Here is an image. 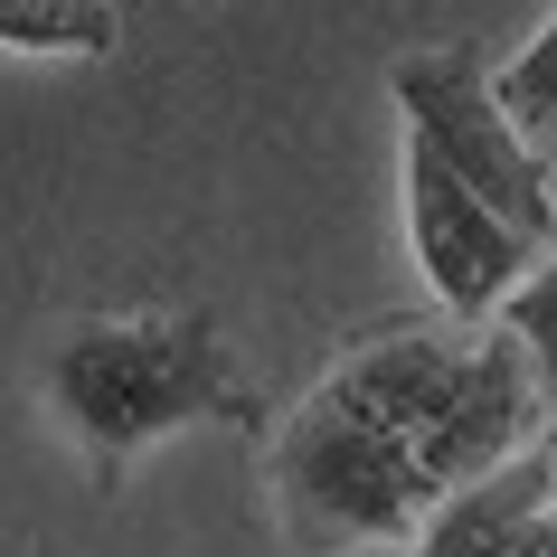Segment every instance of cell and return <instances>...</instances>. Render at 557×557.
I'll return each instance as SVG.
<instances>
[{"label":"cell","mask_w":557,"mask_h":557,"mask_svg":"<svg viewBox=\"0 0 557 557\" xmlns=\"http://www.w3.org/2000/svg\"><path fill=\"white\" fill-rule=\"evenodd\" d=\"M520 557H557V510H548V520H539V529L520 539Z\"/></svg>","instance_id":"cell-10"},{"label":"cell","mask_w":557,"mask_h":557,"mask_svg":"<svg viewBox=\"0 0 557 557\" xmlns=\"http://www.w3.org/2000/svg\"><path fill=\"white\" fill-rule=\"evenodd\" d=\"M557 510V472H548V454L529 444L520 463H500V472H482L472 492H454L425 520V539H416V557H520V539L539 520Z\"/></svg>","instance_id":"cell-6"},{"label":"cell","mask_w":557,"mask_h":557,"mask_svg":"<svg viewBox=\"0 0 557 557\" xmlns=\"http://www.w3.org/2000/svg\"><path fill=\"white\" fill-rule=\"evenodd\" d=\"M539 454H548V472H557V407H548V425H539Z\"/></svg>","instance_id":"cell-11"},{"label":"cell","mask_w":557,"mask_h":557,"mask_svg":"<svg viewBox=\"0 0 557 557\" xmlns=\"http://www.w3.org/2000/svg\"><path fill=\"white\" fill-rule=\"evenodd\" d=\"M274 510L302 557H341L379 539H425L444 492L407 435H387L379 416H359L322 379V397H302L274 435Z\"/></svg>","instance_id":"cell-2"},{"label":"cell","mask_w":557,"mask_h":557,"mask_svg":"<svg viewBox=\"0 0 557 557\" xmlns=\"http://www.w3.org/2000/svg\"><path fill=\"white\" fill-rule=\"evenodd\" d=\"M48 407L76 444H86L95 482H123V463L143 444L180 435V425H256V387L218 341V312H123V322H86L48 350Z\"/></svg>","instance_id":"cell-1"},{"label":"cell","mask_w":557,"mask_h":557,"mask_svg":"<svg viewBox=\"0 0 557 557\" xmlns=\"http://www.w3.org/2000/svg\"><path fill=\"white\" fill-rule=\"evenodd\" d=\"M492 95H500V114L520 123L529 143H539V133H557V10H548V29H539L520 58L492 76Z\"/></svg>","instance_id":"cell-8"},{"label":"cell","mask_w":557,"mask_h":557,"mask_svg":"<svg viewBox=\"0 0 557 557\" xmlns=\"http://www.w3.org/2000/svg\"><path fill=\"white\" fill-rule=\"evenodd\" d=\"M500 331H520V350L539 359V387L557 397V256H548V264H539V274L520 284V302L500 312Z\"/></svg>","instance_id":"cell-9"},{"label":"cell","mask_w":557,"mask_h":557,"mask_svg":"<svg viewBox=\"0 0 557 557\" xmlns=\"http://www.w3.org/2000/svg\"><path fill=\"white\" fill-rule=\"evenodd\" d=\"M472 379H482V331H387V341H359L341 369H331V387L350 397L359 416H379L387 435H407L416 454H435L444 425L463 416Z\"/></svg>","instance_id":"cell-5"},{"label":"cell","mask_w":557,"mask_h":557,"mask_svg":"<svg viewBox=\"0 0 557 557\" xmlns=\"http://www.w3.org/2000/svg\"><path fill=\"white\" fill-rule=\"evenodd\" d=\"M387 95H397V114H407L416 143H435L444 161L463 171V189H482L529 246H548V236H557L548 161H539V143H529L520 123L500 114L492 76H482L463 48H407V58L387 66Z\"/></svg>","instance_id":"cell-3"},{"label":"cell","mask_w":557,"mask_h":557,"mask_svg":"<svg viewBox=\"0 0 557 557\" xmlns=\"http://www.w3.org/2000/svg\"><path fill=\"white\" fill-rule=\"evenodd\" d=\"M407 236H416V264L454 322H492L520 302V284L539 274V246H529L510 218H500L482 189H463V171L444 161L435 143L407 133Z\"/></svg>","instance_id":"cell-4"},{"label":"cell","mask_w":557,"mask_h":557,"mask_svg":"<svg viewBox=\"0 0 557 557\" xmlns=\"http://www.w3.org/2000/svg\"><path fill=\"white\" fill-rule=\"evenodd\" d=\"M114 38H123V10H104V0H10L0 10L10 58H104Z\"/></svg>","instance_id":"cell-7"}]
</instances>
